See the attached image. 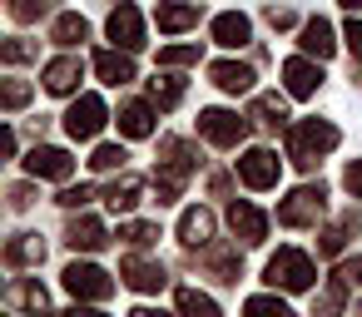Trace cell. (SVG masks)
I'll use <instances>...</instances> for the list:
<instances>
[{
  "instance_id": "43",
  "label": "cell",
  "mask_w": 362,
  "mask_h": 317,
  "mask_svg": "<svg viewBox=\"0 0 362 317\" xmlns=\"http://www.w3.org/2000/svg\"><path fill=\"white\" fill-rule=\"evenodd\" d=\"M30 203H35V198H30V189H25V184H16V189H11V208H30Z\"/></svg>"
},
{
  "instance_id": "14",
  "label": "cell",
  "mask_w": 362,
  "mask_h": 317,
  "mask_svg": "<svg viewBox=\"0 0 362 317\" xmlns=\"http://www.w3.org/2000/svg\"><path fill=\"white\" fill-rule=\"evenodd\" d=\"M248 124L263 129V134H278V129H288V104L278 95H258L253 109H248Z\"/></svg>"
},
{
  "instance_id": "15",
  "label": "cell",
  "mask_w": 362,
  "mask_h": 317,
  "mask_svg": "<svg viewBox=\"0 0 362 317\" xmlns=\"http://www.w3.org/2000/svg\"><path fill=\"white\" fill-rule=\"evenodd\" d=\"M65 243H70L75 253H100V248L110 243V233H105V223H100V218H70Z\"/></svg>"
},
{
  "instance_id": "35",
  "label": "cell",
  "mask_w": 362,
  "mask_h": 317,
  "mask_svg": "<svg viewBox=\"0 0 362 317\" xmlns=\"http://www.w3.org/2000/svg\"><path fill=\"white\" fill-rule=\"evenodd\" d=\"M0 104H6V109H25L30 104V85L25 80H6V85H0Z\"/></svg>"
},
{
  "instance_id": "21",
  "label": "cell",
  "mask_w": 362,
  "mask_h": 317,
  "mask_svg": "<svg viewBox=\"0 0 362 317\" xmlns=\"http://www.w3.org/2000/svg\"><path fill=\"white\" fill-rule=\"evenodd\" d=\"M119 134L124 139H149L154 134V109L149 104H139V100H129V104H119Z\"/></svg>"
},
{
  "instance_id": "27",
  "label": "cell",
  "mask_w": 362,
  "mask_h": 317,
  "mask_svg": "<svg viewBox=\"0 0 362 317\" xmlns=\"http://www.w3.org/2000/svg\"><path fill=\"white\" fill-rule=\"evenodd\" d=\"M179 317H223L218 312V302L209 297V292H199V287H179Z\"/></svg>"
},
{
  "instance_id": "5",
  "label": "cell",
  "mask_w": 362,
  "mask_h": 317,
  "mask_svg": "<svg viewBox=\"0 0 362 317\" xmlns=\"http://www.w3.org/2000/svg\"><path fill=\"white\" fill-rule=\"evenodd\" d=\"M199 134L218 149H233L243 134H248V119L233 114V109H199Z\"/></svg>"
},
{
  "instance_id": "2",
  "label": "cell",
  "mask_w": 362,
  "mask_h": 317,
  "mask_svg": "<svg viewBox=\"0 0 362 317\" xmlns=\"http://www.w3.org/2000/svg\"><path fill=\"white\" fill-rule=\"evenodd\" d=\"M313 277H317V268H313V258L298 253V248H278V253L268 258V268H263V282H268V287H283V292H308Z\"/></svg>"
},
{
  "instance_id": "34",
  "label": "cell",
  "mask_w": 362,
  "mask_h": 317,
  "mask_svg": "<svg viewBox=\"0 0 362 317\" xmlns=\"http://www.w3.org/2000/svg\"><path fill=\"white\" fill-rule=\"evenodd\" d=\"M119 238H124L129 248H149V243L159 238V223H124V228H119Z\"/></svg>"
},
{
  "instance_id": "17",
  "label": "cell",
  "mask_w": 362,
  "mask_h": 317,
  "mask_svg": "<svg viewBox=\"0 0 362 317\" xmlns=\"http://www.w3.org/2000/svg\"><path fill=\"white\" fill-rule=\"evenodd\" d=\"M6 263L11 268H40L45 263V238L40 233H16L6 243Z\"/></svg>"
},
{
  "instance_id": "7",
  "label": "cell",
  "mask_w": 362,
  "mask_h": 317,
  "mask_svg": "<svg viewBox=\"0 0 362 317\" xmlns=\"http://www.w3.org/2000/svg\"><path fill=\"white\" fill-rule=\"evenodd\" d=\"M105 119H110L105 100H100V95H80V100L70 104V114H65V134H70V139H95V134L105 129Z\"/></svg>"
},
{
  "instance_id": "39",
  "label": "cell",
  "mask_w": 362,
  "mask_h": 317,
  "mask_svg": "<svg viewBox=\"0 0 362 317\" xmlns=\"http://www.w3.org/2000/svg\"><path fill=\"white\" fill-rule=\"evenodd\" d=\"M342 184H347V193H352V198H362V159H352V164H347Z\"/></svg>"
},
{
  "instance_id": "16",
  "label": "cell",
  "mask_w": 362,
  "mask_h": 317,
  "mask_svg": "<svg viewBox=\"0 0 362 317\" xmlns=\"http://www.w3.org/2000/svg\"><path fill=\"white\" fill-rule=\"evenodd\" d=\"M179 243L184 248H209L214 243V213L209 208H189L179 218Z\"/></svg>"
},
{
  "instance_id": "30",
  "label": "cell",
  "mask_w": 362,
  "mask_h": 317,
  "mask_svg": "<svg viewBox=\"0 0 362 317\" xmlns=\"http://www.w3.org/2000/svg\"><path fill=\"white\" fill-rule=\"evenodd\" d=\"M85 35H90L85 16H60V20L50 25V40H55V45H80Z\"/></svg>"
},
{
  "instance_id": "36",
  "label": "cell",
  "mask_w": 362,
  "mask_h": 317,
  "mask_svg": "<svg viewBox=\"0 0 362 317\" xmlns=\"http://www.w3.org/2000/svg\"><path fill=\"white\" fill-rule=\"evenodd\" d=\"M0 55H6V65H25V60H35L40 55V45H30V40H6V45H0Z\"/></svg>"
},
{
  "instance_id": "37",
  "label": "cell",
  "mask_w": 362,
  "mask_h": 317,
  "mask_svg": "<svg viewBox=\"0 0 362 317\" xmlns=\"http://www.w3.org/2000/svg\"><path fill=\"white\" fill-rule=\"evenodd\" d=\"M199 45H169V50H159V65H199Z\"/></svg>"
},
{
  "instance_id": "3",
  "label": "cell",
  "mask_w": 362,
  "mask_h": 317,
  "mask_svg": "<svg viewBox=\"0 0 362 317\" xmlns=\"http://www.w3.org/2000/svg\"><path fill=\"white\" fill-rule=\"evenodd\" d=\"M322 208H327V189L322 184H303V189H293L278 203V223L283 228H313L322 218Z\"/></svg>"
},
{
  "instance_id": "26",
  "label": "cell",
  "mask_w": 362,
  "mask_h": 317,
  "mask_svg": "<svg viewBox=\"0 0 362 317\" xmlns=\"http://www.w3.org/2000/svg\"><path fill=\"white\" fill-rule=\"evenodd\" d=\"M342 302H347V277L337 273L322 292H317V302H313V317H342Z\"/></svg>"
},
{
  "instance_id": "19",
  "label": "cell",
  "mask_w": 362,
  "mask_h": 317,
  "mask_svg": "<svg viewBox=\"0 0 362 317\" xmlns=\"http://www.w3.org/2000/svg\"><path fill=\"white\" fill-rule=\"evenodd\" d=\"M95 75H100L105 85H115V90L129 85V80H134V60H129V50H124V55H119V50H100V55H95Z\"/></svg>"
},
{
  "instance_id": "10",
  "label": "cell",
  "mask_w": 362,
  "mask_h": 317,
  "mask_svg": "<svg viewBox=\"0 0 362 317\" xmlns=\"http://www.w3.org/2000/svg\"><path fill=\"white\" fill-rule=\"evenodd\" d=\"M228 228L238 233V243H263L268 238V213L258 208V203H248V198H233L228 203Z\"/></svg>"
},
{
  "instance_id": "22",
  "label": "cell",
  "mask_w": 362,
  "mask_h": 317,
  "mask_svg": "<svg viewBox=\"0 0 362 317\" xmlns=\"http://www.w3.org/2000/svg\"><path fill=\"white\" fill-rule=\"evenodd\" d=\"M209 75H214V85H218L223 95H248V90H253V70L238 65V60H218Z\"/></svg>"
},
{
  "instance_id": "46",
  "label": "cell",
  "mask_w": 362,
  "mask_h": 317,
  "mask_svg": "<svg viewBox=\"0 0 362 317\" xmlns=\"http://www.w3.org/2000/svg\"><path fill=\"white\" fill-rule=\"evenodd\" d=\"M129 317H169V312H154V307H134Z\"/></svg>"
},
{
  "instance_id": "29",
  "label": "cell",
  "mask_w": 362,
  "mask_h": 317,
  "mask_svg": "<svg viewBox=\"0 0 362 317\" xmlns=\"http://www.w3.org/2000/svg\"><path fill=\"white\" fill-rule=\"evenodd\" d=\"M204 263H209V273H214L218 282H238V268H243V263H238V253H233V248H209V253H204Z\"/></svg>"
},
{
  "instance_id": "24",
  "label": "cell",
  "mask_w": 362,
  "mask_h": 317,
  "mask_svg": "<svg viewBox=\"0 0 362 317\" xmlns=\"http://www.w3.org/2000/svg\"><path fill=\"white\" fill-rule=\"evenodd\" d=\"M6 297H11V307H25V312H45V302H50V292H45L40 277H16Z\"/></svg>"
},
{
  "instance_id": "6",
  "label": "cell",
  "mask_w": 362,
  "mask_h": 317,
  "mask_svg": "<svg viewBox=\"0 0 362 317\" xmlns=\"http://www.w3.org/2000/svg\"><path fill=\"white\" fill-rule=\"evenodd\" d=\"M105 30H110V40L119 45V50H144V16H139V6H129V0H119V6L110 11V20H105Z\"/></svg>"
},
{
  "instance_id": "48",
  "label": "cell",
  "mask_w": 362,
  "mask_h": 317,
  "mask_svg": "<svg viewBox=\"0 0 362 317\" xmlns=\"http://www.w3.org/2000/svg\"><path fill=\"white\" fill-rule=\"evenodd\" d=\"M342 6H347V11H362V0H342Z\"/></svg>"
},
{
  "instance_id": "25",
  "label": "cell",
  "mask_w": 362,
  "mask_h": 317,
  "mask_svg": "<svg viewBox=\"0 0 362 317\" xmlns=\"http://www.w3.org/2000/svg\"><path fill=\"white\" fill-rule=\"evenodd\" d=\"M139 193H144V179H134V174H124V179H115V184L105 189V203H110L115 213H129V208L139 203Z\"/></svg>"
},
{
  "instance_id": "41",
  "label": "cell",
  "mask_w": 362,
  "mask_h": 317,
  "mask_svg": "<svg viewBox=\"0 0 362 317\" xmlns=\"http://www.w3.org/2000/svg\"><path fill=\"white\" fill-rule=\"evenodd\" d=\"M268 25L288 30V25H293V11H288V6H268Z\"/></svg>"
},
{
  "instance_id": "49",
  "label": "cell",
  "mask_w": 362,
  "mask_h": 317,
  "mask_svg": "<svg viewBox=\"0 0 362 317\" xmlns=\"http://www.w3.org/2000/svg\"><path fill=\"white\" fill-rule=\"evenodd\" d=\"M352 317H362V307H357V312H352Z\"/></svg>"
},
{
  "instance_id": "11",
  "label": "cell",
  "mask_w": 362,
  "mask_h": 317,
  "mask_svg": "<svg viewBox=\"0 0 362 317\" xmlns=\"http://www.w3.org/2000/svg\"><path fill=\"white\" fill-rule=\"evenodd\" d=\"M119 277L134 287V292H159L169 277H164V263H154V258H139V253H129L124 263H119Z\"/></svg>"
},
{
  "instance_id": "38",
  "label": "cell",
  "mask_w": 362,
  "mask_h": 317,
  "mask_svg": "<svg viewBox=\"0 0 362 317\" xmlns=\"http://www.w3.org/2000/svg\"><path fill=\"white\" fill-rule=\"evenodd\" d=\"M50 6H55V0H11V16L16 20H40Z\"/></svg>"
},
{
  "instance_id": "42",
  "label": "cell",
  "mask_w": 362,
  "mask_h": 317,
  "mask_svg": "<svg viewBox=\"0 0 362 317\" xmlns=\"http://www.w3.org/2000/svg\"><path fill=\"white\" fill-rule=\"evenodd\" d=\"M347 45H352V55H362V20H347Z\"/></svg>"
},
{
  "instance_id": "12",
  "label": "cell",
  "mask_w": 362,
  "mask_h": 317,
  "mask_svg": "<svg viewBox=\"0 0 362 317\" xmlns=\"http://www.w3.org/2000/svg\"><path fill=\"white\" fill-rule=\"evenodd\" d=\"M199 16H204L199 0H159V11H154V20H159V30H164V35L194 30V25H199Z\"/></svg>"
},
{
  "instance_id": "13",
  "label": "cell",
  "mask_w": 362,
  "mask_h": 317,
  "mask_svg": "<svg viewBox=\"0 0 362 317\" xmlns=\"http://www.w3.org/2000/svg\"><path fill=\"white\" fill-rule=\"evenodd\" d=\"M322 65V60H317ZM308 55H298V60H288L283 65V85H288V95L293 100H313L317 95V85H322V70H317Z\"/></svg>"
},
{
  "instance_id": "50",
  "label": "cell",
  "mask_w": 362,
  "mask_h": 317,
  "mask_svg": "<svg viewBox=\"0 0 362 317\" xmlns=\"http://www.w3.org/2000/svg\"><path fill=\"white\" fill-rule=\"evenodd\" d=\"M35 317H45V312H35Z\"/></svg>"
},
{
  "instance_id": "20",
  "label": "cell",
  "mask_w": 362,
  "mask_h": 317,
  "mask_svg": "<svg viewBox=\"0 0 362 317\" xmlns=\"http://www.w3.org/2000/svg\"><path fill=\"white\" fill-rule=\"evenodd\" d=\"M80 75H85V70H80L75 55L50 60V65H45V90H50V95H75V90H80Z\"/></svg>"
},
{
  "instance_id": "9",
  "label": "cell",
  "mask_w": 362,
  "mask_h": 317,
  "mask_svg": "<svg viewBox=\"0 0 362 317\" xmlns=\"http://www.w3.org/2000/svg\"><path fill=\"white\" fill-rule=\"evenodd\" d=\"M25 174H30V179H55V184H65V179L75 174V159H70L65 149H55V144H35L30 159H25Z\"/></svg>"
},
{
  "instance_id": "23",
  "label": "cell",
  "mask_w": 362,
  "mask_h": 317,
  "mask_svg": "<svg viewBox=\"0 0 362 317\" xmlns=\"http://www.w3.org/2000/svg\"><path fill=\"white\" fill-rule=\"evenodd\" d=\"M308 55H317V60H332V50H337V40H332V25L322 20V16H313L308 25H303V40H298Z\"/></svg>"
},
{
  "instance_id": "18",
  "label": "cell",
  "mask_w": 362,
  "mask_h": 317,
  "mask_svg": "<svg viewBox=\"0 0 362 317\" xmlns=\"http://www.w3.org/2000/svg\"><path fill=\"white\" fill-rule=\"evenodd\" d=\"M214 40H218L223 50H238V45H248V40H253V25H248V16H238V11H223V16L214 20Z\"/></svg>"
},
{
  "instance_id": "45",
  "label": "cell",
  "mask_w": 362,
  "mask_h": 317,
  "mask_svg": "<svg viewBox=\"0 0 362 317\" xmlns=\"http://www.w3.org/2000/svg\"><path fill=\"white\" fill-rule=\"evenodd\" d=\"M65 317H105V312H95V307H70Z\"/></svg>"
},
{
  "instance_id": "47",
  "label": "cell",
  "mask_w": 362,
  "mask_h": 317,
  "mask_svg": "<svg viewBox=\"0 0 362 317\" xmlns=\"http://www.w3.org/2000/svg\"><path fill=\"white\" fill-rule=\"evenodd\" d=\"M352 85H357V90H362V65H352Z\"/></svg>"
},
{
  "instance_id": "44",
  "label": "cell",
  "mask_w": 362,
  "mask_h": 317,
  "mask_svg": "<svg viewBox=\"0 0 362 317\" xmlns=\"http://www.w3.org/2000/svg\"><path fill=\"white\" fill-rule=\"evenodd\" d=\"M337 273H342V277H347V282H362V258H352V263H342V268H337Z\"/></svg>"
},
{
  "instance_id": "4",
  "label": "cell",
  "mask_w": 362,
  "mask_h": 317,
  "mask_svg": "<svg viewBox=\"0 0 362 317\" xmlns=\"http://www.w3.org/2000/svg\"><path fill=\"white\" fill-rule=\"evenodd\" d=\"M65 292L80 297V302H105L115 292V277L105 268H95V263H70L65 268Z\"/></svg>"
},
{
  "instance_id": "32",
  "label": "cell",
  "mask_w": 362,
  "mask_h": 317,
  "mask_svg": "<svg viewBox=\"0 0 362 317\" xmlns=\"http://www.w3.org/2000/svg\"><path fill=\"white\" fill-rule=\"evenodd\" d=\"M243 317H298V312H293L283 297H268V292H263V297H248V302H243Z\"/></svg>"
},
{
  "instance_id": "8",
  "label": "cell",
  "mask_w": 362,
  "mask_h": 317,
  "mask_svg": "<svg viewBox=\"0 0 362 317\" xmlns=\"http://www.w3.org/2000/svg\"><path fill=\"white\" fill-rule=\"evenodd\" d=\"M278 174H283V159L273 154V149H248V154H238V179L248 184V189H273L278 184Z\"/></svg>"
},
{
  "instance_id": "28",
  "label": "cell",
  "mask_w": 362,
  "mask_h": 317,
  "mask_svg": "<svg viewBox=\"0 0 362 317\" xmlns=\"http://www.w3.org/2000/svg\"><path fill=\"white\" fill-rule=\"evenodd\" d=\"M149 100H154L159 109H174V104L184 100V80H179V75H154V80H149Z\"/></svg>"
},
{
  "instance_id": "40",
  "label": "cell",
  "mask_w": 362,
  "mask_h": 317,
  "mask_svg": "<svg viewBox=\"0 0 362 317\" xmlns=\"http://www.w3.org/2000/svg\"><path fill=\"white\" fill-rule=\"evenodd\" d=\"M80 203H90V189L80 184V189H65L60 193V208H80Z\"/></svg>"
},
{
  "instance_id": "31",
  "label": "cell",
  "mask_w": 362,
  "mask_h": 317,
  "mask_svg": "<svg viewBox=\"0 0 362 317\" xmlns=\"http://www.w3.org/2000/svg\"><path fill=\"white\" fill-rule=\"evenodd\" d=\"M352 223H357V213H342V223H332V228L317 238V253H322V258H337L342 243H347V233H352Z\"/></svg>"
},
{
  "instance_id": "33",
  "label": "cell",
  "mask_w": 362,
  "mask_h": 317,
  "mask_svg": "<svg viewBox=\"0 0 362 317\" xmlns=\"http://www.w3.org/2000/svg\"><path fill=\"white\" fill-rule=\"evenodd\" d=\"M124 159H129V154H124L119 144H100V149L90 154V169H95V174H110V169H124Z\"/></svg>"
},
{
  "instance_id": "1",
  "label": "cell",
  "mask_w": 362,
  "mask_h": 317,
  "mask_svg": "<svg viewBox=\"0 0 362 317\" xmlns=\"http://www.w3.org/2000/svg\"><path fill=\"white\" fill-rule=\"evenodd\" d=\"M337 139H342L337 124H327V119H303V124L288 129V159H293L298 169H317L322 154L337 149Z\"/></svg>"
}]
</instances>
